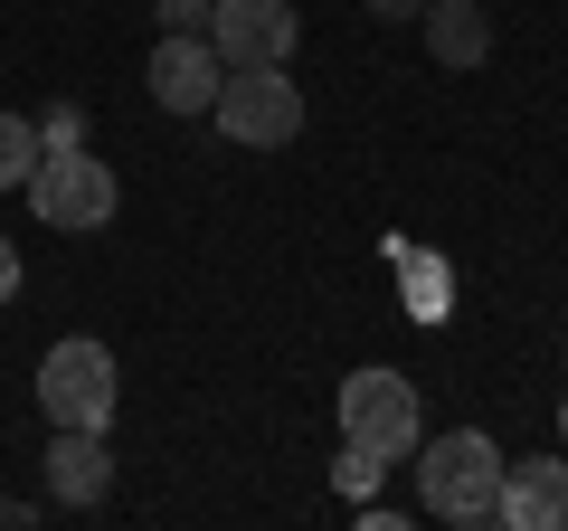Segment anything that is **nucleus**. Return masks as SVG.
I'll return each mask as SVG.
<instances>
[{
  "label": "nucleus",
  "mask_w": 568,
  "mask_h": 531,
  "mask_svg": "<svg viewBox=\"0 0 568 531\" xmlns=\"http://www.w3.org/2000/svg\"><path fill=\"white\" fill-rule=\"evenodd\" d=\"M219 48H209V29H162V48H152V67H142V86H152V104L162 114H209V96H219Z\"/></svg>",
  "instance_id": "obj_7"
},
{
  "label": "nucleus",
  "mask_w": 568,
  "mask_h": 531,
  "mask_svg": "<svg viewBox=\"0 0 568 531\" xmlns=\"http://www.w3.org/2000/svg\"><path fill=\"white\" fill-rule=\"evenodd\" d=\"M426 48H436V67H484L493 58V10L484 0H426Z\"/></svg>",
  "instance_id": "obj_10"
},
{
  "label": "nucleus",
  "mask_w": 568,
  "mask_h": 531,
  "mask_svg": "<svg viewBox=\"0 0 568 531\" xmlns=\"http://www.w3.org/2000/svg\"><path fill=\"white\" fill-rule=\"evenodd\" d=\"M104 484H114V455H104V428H58V447H48V493L58 503H104Z\"/></svg>",
  "instance_id": "obj_9"
},
{
  "label": "nucleus",
  "mask_w": 568,
  "mask_h": 531,
  "mask_svg": "<svg viewBox=\"0 0 568 531\" xmlns=\"http://www.w3.org/2000/svg\"><path fill=\"white\" fill-rule=\"evenodd\" d=\"M20 190H29V209H39V228H67V238H95L123 209V181H114V162H95V143L39 152V171H29Z\"/></svg>",
  "instance_id": "obj_3"
},
{
  "label": "nucleus",
  "mask_w": 568,
  "mask_h": 531,
  "mask_svg": "<svg viewBox=\"0 0 568 531\" xmlns=\"http://www.w3.org/2000/svg\"><path fill=\"white\" fill-rule=\"evenodd\" d=\"M29 171H39V123L0 104V190H20Z\"/></svg>",
  "instance_id": "obj_11"
},
{
  "label": "nucleus",
  "mask_w": 568,
  "mask_h": 531,
  "mask_svg": "<svg viewBox=\"0 0 568 531\" xmlns=\"http://www.w3.org/2000/svg\"><path fill=\"white\" fill-rule=\"evenodd\" d=\"M503 531H568V455H503V503H493Z\"/></svg>",
  "instance_id": "obj_8"
},
{
  "label": "nucleus",
  "mask_w": 568,
  "mask_h": 531,
  "mask_svg": "<svg viewBox=\"0 0 568 531\" xmlns=\"http://www.w3.org/2000/svg\"><path fill=\"white\" fill-rule=\"evenodd\" d=\"M114 399H123V370H114V351L85 342V332L39 361V409H48V428H114Z\"/></svg>",
  "instance_id": "obj_5"
},
{
  "label": "nucleus",
  "mask_w": 568,
  "mask_h": 531,
  "mask_svg": "<svg viewBox=\"0 0 568 531\" xmlns=\"http://www.w3.org/2000/svg\"><path fill=\"white\" fill-rule=\"evenodd\" d=\"M379 465H388V455H369V447H351V437H342V484H351V493L379 484Z\"/></svg>",
  "instance_id": "obj_13"
},
{
  "label": "nucleus",
  "mask_w": 568,
  "mask_h": 531,
  "mask_svg": "<svg viewBox=\"0 0 568 531\" xmlns=\"http://www.w3.org/2000/svg\"><path fill=\"white\" fill-rule=\"evenodd\" d=\"M342 437L351 447H369V455H417V437H426V399H417V380L407 370H351L342 380Z\"/></svg>",
  "instance_id": "obj_4"
},
{
  "label": "nucleus",
  "mask_w": 568,
  "mask_h": 531,
  "mask_svg": "<svg viewBox=\"0 0 568 531\" xmlns=\"http://www.w3.org/2000/svg\"><path fill=\"white\" fill-rule=\"evenodd\" d=\"M417 503L436 512V522H455V531L493 522V503H503V447H493L484 428L417 437Z\"/></svg>",
  "instance_id": "obj_1"
},
{
  "label": "nucleus",
  "mask_w": 568,
  "mask_h": 531,
  "mask_svg": "<svg viewBox=\"0 0 568 531\" xmlns=\"http://www.w3.org/2000/svg\"><path fill=\"white\" fill-rule=\"evenodd\" d=\"M162 29H209V0H162Z\"/></svg>",
  "instance_id": "obj_14"
},
{
  "label": "nucleus",
  "mask_w": 568,
  "mask_h": 531,
  "mask_svg": "<svg viewBox=\"0 0 568 531\" xmlns=\"http://www.w3.org/2000/svg\"><path fill=\"white\" fill-rule=\"evenodd\" d=\"M10 294H20V247L0 238V304H10Z\"/></svg>",
  "instance_id": "obj_15"
},
{
  "label": "nucleus",
  "mask_w": 568,
  "mask_h": 531,
  "mask_svg": "<svg viewBox=\"0 0 568 531\" xmlns=\"http://www.w3.org/2000/svg\"><path fill=\"white\" fill-rule=\"evenodd\" d=\"M294 39H304L294 0H209V48H219V67H284Z\"/></svg>",
  "instance_id": "obj_6"
},
{
  "label": "nucleus",
  "mask_w": 568,
  "mask_h": 531,
  "mask_svg": "<svg viewBox=\"0 0 568 531\" xmlns=\"http://www.w3.org/2000/svg\"><path fill=\"white\" fill-rule=\"evenodd\" d=\"M29 123H39V152H77L85 143V114H77V104H48V114H29Z\"/></svg>",
  "instance_id": "obj_12"
},
{
  "label": "nucleus",
  "mask_w": 568,
  "mask_h": 531,
  "mask_svg": "<svg viewBox=\"0 0 568 531\" xmlns=\"http://www.w3.org/2000/svg\"><path fill=\"white\" fill-rule=\"evenodd\" d=\"M361 10H379V20H426V0H361Z\"/></svg>",
  "instance_id": "obj_16"
},
{
  "label": "nucleus",
  "mask_w": 568,
  "mask_h": 531,
  "mask_svg": "<svg viewBox=\"0 0 568 531\" xmlns=\"http://www.w3.org/2000/svg\"><path fill=\"white\" fill-rule=\"evenodd\" d=\"M559 455H568V399H559Z\"/></svg>",
  "instance_id": "obj_18"
},
{
  "label": "nucleus",
  "mask_w": 568,
  "mask_h": 531,
  "mask_svg": "<svg viewBox=\"0 0 568 531\" xmlns=\"http://www.w3.org/2000/svg\"><path fill=\"white\" fill-rule=\"evenodd\" d=\"M10 522H29V512H20V503H10V493H0V531H10Z\"/></svg>",
  "instance_id": "obj_17"
},
{
  "label": "nucleus",
  "mask_w": 568,
  "mask_h": 531,
  "mask_svg": "<svg viewBox=\"0 0 568 531\" xmlns=\"http://www.w3.org/2000/svg\"><path fill=\"white\" fill-rule=\"evenodd\" d=\"M209 123L237 152H284L304 133V86L284 77V67H227L219 96H209Z\"/></svg>",
  "instance_id": "obj_2"
}]
</instances>
